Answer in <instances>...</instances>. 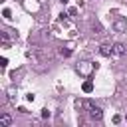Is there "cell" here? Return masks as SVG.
I'll return each mask as SVG.
<instances>
[{
	"label": "cell",
	"instance_id": "obj_1",
	"mask_svg": "<svg viewBox=\"0 0 127 127\" xmlns=\"http://www.w3.org/2000/svg\"><path fill=\"white\" fill-rule=\"evenodd\" d=\"M87 107H89V117H91V119L99 121V119L103 117V111H101L97 105H93V103H87Z\"/></svg>",
	"mask_w": 127,
	"mask_h": 127
},
{
	"label": "cell",
	"instance_id": "obj_2",
	"mask_svg": "<svg viewBox=\"0 0 127 127\" xmlns=\"http://www.w3.org/2000/svg\"><path fill=\"white\" fill-rule=\"evenodd\" d=\"M99 54H101L103 58H111V56H113V46H109V44H101V46H99Z\"/></svg>",
	"mask_w": 127,
	"mask_h": 127
},
{
	"label": "cell",
	"instance_id": "obj_3",
	"mask_svg": "<svg viewBox=\"0 0 127 127\" xmlns=\"http://www.w3.org/2000/svg\"><path fill=\"white\" fill-rule=\"evenodd\" d=\"M12 125V117L8 113H2L0 115V127H10Z\"/></svg>",
	"mask_w": 127,
	"mask_h": 127
},
{
	"label": "cell",
	"instance_id": "obj_4",
	"mask_svg": "<svg viewBox=\"0 0 127 127\" xmlns=\"http://www.w3.org/2000/svg\"><path fill=\"white\" fill-rule=\"evenodd\" d=\"M125 50H127V48H125L123 44H113V54H115V56H123Z\"/></svg>",
	"mask_w": 127,
	"mask_h": 127
},
{
	"label": "cell",
	"instance_id": "obj_5",
	"mask_svg": "<svg viewBox=\"0 0 127 127\" xmlns=\"http://www.w3.org/2000/svg\"><path fill=\"white\" fill-rule=\"evenodd\" d=\"M81 87H83V91H85V93H91V91H93V83H91V81H83V85H81Z\"/></svg>",
	"mask_w": 127,
	"mask_h": 127
},
{
	"label": "cell",
	"instance_id": "obj_6",
	"mask_svg": "<svg viewBox=\"0 0 127 127\" xmlns=\"http://www.w3.org/2000/svg\"><path fill=\"white\" fill-rule=\"evenodd\" d=\"M60 56H64V58H69V56H71V50H64V48H62V50H60Z\"/></svg>",
	"mask_w": 127,
	"mask_h": 127
},
{
	"label": "cell",
	"instance_id": "obj_7",
	"mask_svg": "<svg viewBox=\"0 0 127 127\" xmlns=\"http://www.w3.org/2000/svg\"><path fill=\"white\" fill-rule=\"evenodd\" d=\"M6 65H8V60H6V58H2V60H0V67H2V69H6Z\"/></svg>",
	"mask_w": 127,
	"mask_h": 127
},
{
	"label": "cell",
	"instance_id": "obj_8",
	"mask_svg": "<svg viewBox=\"0 0 127 127\" xmlns=\"http://www.w3.org/2000/svg\"><path fill=\"white\" fill-rule=\"evenodd\" d=\"M2 14H4V18H12V16H10V10H8V8H4V12H2Z\"/></svg>",
	"mask_w": 127,
	"mask_h": 127
},
{
	"label": "cell",
	"instance_id": "obj_9",
	"mask_svg": "<svg viewBox=\"0 0 127 127\" xmlns=\"http://www.w3.org/2000/svg\"><path fill=\"white\" fill-rule=\"evenodd\" d=\"M42 117H50V111L48 109H42Z\"/></svg>",
	"mask_w": 127,
	"mask_h": 127
},
{
	"label": "cell",
	"instance_id": "obj_10",
	"mask_svg": "<svg viewBox=\"0 0 127 127\" xmlns=\"http://www.w3.org/2000/svg\"><path fill=\"white\" fill-rule=\"evenodd\" d=\"M60 2H64V4H65V2H67V0H60Z\"/></svg>",
	"mask_w": 127,
	"mask_h": 127
},
{
	"label": "cell",
	"instance_id": "obj_11",
	"mask_svg": "<svg viewBox=\"0 0 127 127\" xmlns=\"http://www.w3.org/2000/svg\"><path fill=\"white\" fill-rule=\"evenodd\" d=\"M125 119H127V115H125Z\"/></svg>",
	"mask_w": 127,
	"mask_h": 127
}]
</instances>
